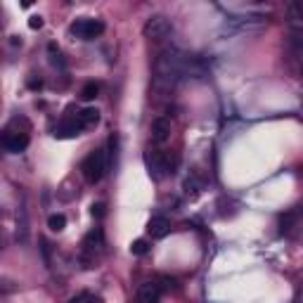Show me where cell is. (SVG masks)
Segmentation results:
<instances>
[{
  "instance_id": "1",
  "label": "cell",
  "mask_w": 303,
  "mask_h": 303,
  "mask_svg": "<svg viewBox=\"0 0 303 303\" xmlns=\"http://www.w3.org/2000/svg\"><path fill=\"white\" fill-rule=\"evenodd\" d=\"M185 59H187V54L178 52V50H163L154 64V86L161 90H171L178 83V78L183 76Z\"/></svg>"
},
{
  "instance_id": "2",
  "label": "cell",
  "mask_w": 303,
  "mask_h": 303,
  "mask_svg": "<svg viewBox=\"0 0 303 303\" xmlns=\"http://www.w3.org/2000/svg\"><path fill=\"white\" fill-rule=\"evenodd\" d=\"M107 168H109V163H107L104 150L90 152L86 159H83V163H81V173H83V178H86L88 183H100Z\"/></svg>"
},
{
  "instance_id": "3",
  "label": "cell",
  "mask_w": 303,
  "mask_h": 303,
  "mask_svg": "<svg viewBox=\"0 0 303 303\" xmlns=\"http://www.w3.org/2000/svg\"><path fill=\"white\" fill-rule=\"evenodd\" d=\"M104 33V22L100 19H76L71 26H69V36L71 38H78V41H93Z\"/></svg>"
},
{
  "instance_id": "4",
  "label": "cell",
  "mask_w": 303,
  "mask_h": 303,
  "mask_svg": "<svg viewBox=\"0 0 303 303\" xmlns=\"http://www.w3.org/2000/svg\"><path fill=\"white\" fill-rule=\"evenodd\" d=\"M171 31H173V24H171L168 17H163V14H152L150 19L145 22V26H142V36L152 38V41H161Z\"/></svg>"
},
{
  "instance_id": "5",
  "label": "cell",
  "mask_w": 303,
  "mask_h": 303,
  "mask_svg": "<svg viewBox=\"0 0 303 303\" xmlns=\"http://www.w3.org/2000/svg\"><path fill=\"white\" fill-rule=\"evenodd\" d=\"M145 166L154 180H161L168 175L171 171V163H168V156L163 152H156V150H147L145 152Z\"/></svg>"
},
{
  "instance_id": "6",
  "label": "cell",
  "mask_w": 303,
  "mask_h": 303,
  "mask_svg": "<svg viewBox=\"0 0 303 303\" xmlns=\"http://www.w3.org/2000/svg\"><path fill=\"white\" fill-rule=\"evenodd\" d=\"M2 145H5V150L12 152V154H19L29 147V133H14V130H5V135H2Z\"/></svg>"
},
{
  "instance_id": "7",
  "label": "cell",
  "mask_w": 303,
  "mask_h": 303,
  "mask_svg": "<svg viewBox=\"0 0 303 303\" xmlns=\"http://www.w3.org/2000/svg\"><path fill=\"white\" fill-rule=\"evenodd\" d=\"M104 247V232H102V227H95V230H90L83 239V253H100Z\"/></svg>"
},
{
  "instance_id": "8",
  "label": "cell",
  "mask_w": 303,
  "mask_h": 303,
  "mask_svg": "<svg viewBox=\"0 0 303 303\" xmlns=\"http://www.w3.org/2000/svg\"><path fill=\"white\" fill-rule=\"evenodd\" d=\"M168 138H171V121L166 119V116L154 119V123H152V140L156 142V145H163Z\"/></svg>"
},
{
  "instance_id": "9",
  "label": "cell",
  "mask_w": 303,
  "mask_h": 303,
  "mask_svg": "<svg viewBox=\"0 0 303 303\" xmlns=\"http://www.w3.org/2000/svg\"><path fill=\"white\" fill-rule=\"evenodd\" d=\"M161 289L156 282H145L140 289H138V303H159Z\"/></svg>"
},
{
  "instance_id": "10",
  "label": "cell",
  "mask_w": 303,
  "mask_h": 303,
  "mask_svg": "<svg viewBox=\"0 0 303 303\" xmlns=\"http://www.w3.org/2000/svg\"><path fill=\"white\" fill-rule=\"evenodd\" d=\"M168 230H171V223H168V218L166 216H154L147 223V232H150L154 239H161L168 235Z\"/></svg>"
},
{
  "instance_id": "11",
  "label": "cell",
  "mask_w": 303,
  "mask_h": 303,
  "mask_svg": "<svg viewBox=\"0 0 303 303\" xmlns=\"http://www.w3.org/2000/svg\"><path fill=\"white\" fill-rule=\"evenodd\" d=\"M83 130V126L78 123V119H74V121H64L59 128L54 130V138H59V140H64V138H76L78 133Z\"/></svg>"
},
{
  "instance_id": "12",
  "label": "cell",
  "mask_w": 303,
  "mask_h": 303,
  "mask_svg": "<svg viewBox=\"0 0 303 303\" xmlns=\"http://www.w3.org/2000/svg\"><path fill=\"white\" fill-rule=\"evenodd\" d=\"M76 119H78V123H81L83 128H88V126H95V123L100 121V111L98 109H93V107L81 109V111L76 114Z\"/></svg>"
},
{
  "instance_id": "13",
  "label": "cell",
  "mask_w": 303,
  "mask_h": 303,
  "mask_svg": "<svg viewBox=\"0 0 303 303\" xmlns=\"http://www.w3.org/2000/svg\"><path fill=\"white\" fill-rule=\"evenodd\" d=\"M287 14H289V22L292 24L303 26V0H294L292 5L287 7Z\"/></svg>"
},
{
  "instance_id": "14",
  "label": "cell",
  "mask_w": 303,
  "mask_h": 303,
  "mask_svg": "<svg viewBox=\"0 0 303 303\" xmlns=\"http://www.w3.org/2000/svg\"><path fill=\"white\" fill-rule=\"evenodd\" d=\"M48 57H50V64L57 66V69H64V66H66L64 57H62V50L57 48V43H50V45H48Z\"/></svg>"
},
{
  "instance_id": "15",
  "label": "cell",
  "mask_w": 303,
  "mask_h": 303,
  "mask_svg": "<svg viewBox=\"0 0 303 303\" xmlns=\"http://www.w3.org/2000/svg\"><path fill=\"white\" fill-rule=\"evenodd\" d=\"M26 232H29V223H26V211L22 206L17 213V242H26Z\"/></svg>"
},
{
  "instance_id": "16",
  "label": "cell",
  "mask_w": 303,
  "mask_h": 303,
  "mask_svg": "<svg viewBox=\"0 0 303 303\" xmlns=\"http://www.w3.org/2000/svg\"><path fill=\"white\" fill-rule=\"evenodd\" d=\"M98 95H100V86L95 81H90V83H86V86L81 88V100L83 102H93Z\"/></svg>"
},
{
  "instance_id": "17",
  "label": "cell",
  "mask_w": 303,
  "mask_h": 303,
  "mask_svg": "<svg viewBox=\"0 0 303 303\" xmlns=\"http://www.w3.org/2000/svg\"><path fill=\"white\" fill-rule=\"evenodd\" d=\"M48 227L52 230V232H62L66 227V218L62 213H52V216L48 218Z\"/></svg>"
},
{
  "instance_id": "18",
  "label": "cell",
  "mask_w": 303,
  "mask_h": 303,
  "mask_svg": "<svg viewBox=\"0 0 303 303\" xmlns=\"http://www.w3.org/2000/svg\"><path fill=\"white\" fill-rule=\"evenodd\" d=\"M116 152H119V135H111V138H109V156H107L109 166L116 163Z\"/></svg>"
},
{
  "instance_id": "19",
  "label": "cell",
  "mask_w": 303,
  "mask_h": 303,
  "mask_svg": "<svg viewBox=\"0 0 303 303\" xmlns=\"http://www.w3.org/2000/svg\"><path fill=\"white\" fill-rule=\"evenodd\" d=\"M147 251H150L147 239H135V242L130 244V253H133V256H145Z\"/></svg>"
},
{
  "instance_id": "20",
  "label": "cell",
  "mask_w": 303,
  "mask_h": 303,
  "mask_svg": "<svg viewBox=\"0 0 303 303\" xmlns=\"http://www.w3.org/2000/svg\"><path fill=\"white\" fill-rule=\"evenodd\" d=\"M156 284H159V289H163V292H173L175 287H178V280H175V277H168V275H161V277L156 280Z\"/></svg>"
},
{
  "instance_id": "21",
  "label": "cell",
  "mask_w": 303,
  "mask_h": 303,
  "mask_svg": "<svg viewBox=\"0 0 303 303\" xmlns=\"http://www.w3.org/2000/svg\"><path fill=\"white\" fill-rule=\"evenodd\" d=\"M90 213H93V218L102 220V218L107 216V206H104V202H95V204L90 206Z\"/></svg>"
},
{
  "instance_id": "22",
  "label": "cell",
  "mask_w": 303,
  "mask_h": 303,
  "mask_svg": "<svg viewBox=\"0 0 303 303\" xmlns=\"http://www.w3.org/2000/svg\"><path fill=\"white\" fill-rule=\"evenodd\" d=\"M26 88H29V90H41V88H43V78L31 74L29 78H26Z\"/></svg>"
},
{
  "instance_id": "23",
  "label": "cell",
  "mask_w": 303,
  "mask_h": 303,
  "mask_svg": "<svg viewBox=\"0 0 303 303\" xmlns=\"http://www.w3.org/2000/svg\"><path fill=\"white\" fill-rule=\"evenodd\" d=\"M185 190H187V195L197 197L199 195V183H197L195 178H187V180H185Z\"/></svg>"
},
{
  "instance_id": "24",
  "label": "cell",
  "mask_w": 303,
  "mask_h": 303,
  "mask_svg": "<svg viewBox=\"0 0 303 303\" xmlns=\"http://www.w3.org/2000/svg\"><path fill=\"white\" fill-rule=\"evenodd\" d=\"M29 29H33V31H41V29H43V17L33 14L31 19H29Z\"/></svg>"
},
{
  "instance_id": "25",
  "label": "cell",
  "mask_w": 303,
  "mask_h": 303,
  "mask_svg": "<svg viewBox=\"0 0 303 303\" xmlns=\"http://www.w3.org/2000/svg\"><path fill=\"white\" fill-rule=\"evenodd\" d=\"M41 249H43L45 263H48V265H50V244H48V239H41Z\"/></svg>"
},
{
  "instance_id": "26",
  "label": "cell",
  "mask_w": 303,
  "mask_h": 303,
  "mask_svg": "<svg viewBox=\"0 0 303 303\" xmlns=\"http://www.w3.org/2000/svg\"><path fill=\"white\" fill-rule=\"evenodd\" d=\"M83 301H88V294H78V296H74L69 303H83Z\"/></svg>"
},
{
  "instance_id": "27",
  "label": "cell",
  "mask_w": 303,
  "mask_h": 303,
  "mask_svg": "<svg viewBox=\"0 0 303 303\" xmlns=\"http://www.w3.org/2000/svg\"><path fill=\"white\" fill-rule=\"evenodd\" d=\"M10 43H12V45H22V38H19V36H12Z\"/></svg>"
},
{
  "instance_id": "28",
  "label": "cell",
  "mask_w": 303,
  "mask_h": 303,
  "mask_svg": "<svg viewBox=\"0 0 303 303\" xmlns=\"http://www.w3.org/2000/svg\"><path fill=\"white\" fill-rule=\"evenodd\" d=\"M90 303H102V299L100 296H90Z\"/></svg>"
},
{
  "instance_id": "29",
  "label": "cell",
  "mask_w": 303,
  "mask_h": 303,
  "mask_svg": "<svg viewBox=\"0 0 303 303\" xmlns=\"http://www.w3.org/2000/svg\"><path fill=\"white\" fill-rule=\"evenodd\" d=\"M299 301H301V303H303V292H301V296H299Z\"/></svg>"
}]
</instances>
